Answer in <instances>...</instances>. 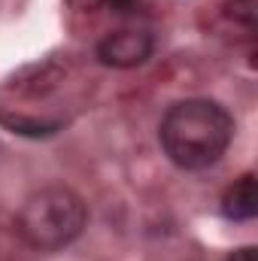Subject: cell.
Instances as JSON below:
<instances>
[{"instance_id": "cell-1", "label": "cell", "mask_w": 258, "mask_h": 261, "mask_svg": "<svg viewBox=\"0 0 258 261\" xmlns=\"http://www.w3.org/2000/svg\"><path fill=\"white\" fill-rule=\"evenodd\" d=\"M158 140L179 170H207L228 152L234 140V119L210 97H186L164 113Z\"/></svg>"}, {"instance_id": "cell-2", "label": "cell", "mask_w": 258, "mask_h": 261, "mask_svg": "<svg viewBox=\"0 0 258 261\" xmlns=\"http://www.w3.org/2000/svg\"><path fill=\"white\" fill-rule=\"evenodd\" d=\"M88 222L85 200L67 186H46L24 197L15 228L31 249L55 252L70 246Z\"/></svg>"}, {"instance_id": "cell-3", "label": "cell", "mask_w": 258, "mask_h": 261, "mask_svg": "<svg viewBox=\"0 0 258 261\" xmlns=\"http://www.w3.org/2000/svg\"><path fill=\"white\" fill-rule=\"evenodd\" d=\"M155 52V37L146 28H122V31H110L107 37H100L94 55L97 61L107 67H119V70H131V67L146 64Z\"/></svg>"}, {"instance_id": "cell-4", "label": "cell", "mask_w": 258, "mask_h": 261, "mask_svg": "<svg viewBox=\"0 0 258 261\" xmlns=\"http://www.w3.org/2000/svg\"><path fill=\"white\" fill-rule=\"evenodd\" d=\"M258 213V192H255V176L243 173L228 192L222 195V216L231 222H249Z\"/></svg>"}, {"instance_id": "cell-5", "label": "cell", "mask_w": 258, "mask_h": 261, "mask_svg": "<svg viewBox=\"0 0 258 261\" xmlns=\"http://www.w3.org/2000/svg\"><path fill=\"white\" fill-rule=\"evenodd\" d=\"M228 261H255V249L252 246H240V249H234Z\"/></svg>"}, {"instance_id": "cell-6", "label": "cell", "mask_w": 258, "mask_h": 261, "mask_svg": "<svg viewBox=\"0 0 258 261\" xmlns=\"http://www.w3.org/2000/svg\"><path fill=\"white\" fill-rule=\"evenodd\" d=\"M110 9H116V12H128V9H134V3L137 0H104Z\"/></svg>"}]
</instances>
